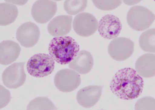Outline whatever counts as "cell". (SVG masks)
Listing matches in <instances>:
<instances>
[{
    "instance_id": "obj_1",
    "label": "cell",
    "mask_w": 155,
    "mask_h": 110,
    "mask_svg": "<svg viewBox=\"0 0 155 110\" xmlns=\"http://www.w3.org/2000/svg\"><path fill=\"white\" fill-rule=\"evenodd\" d=\"M143 80L136 71L130 68L119 70L110 83L113 93L120 99L129 100L137 98L143 91Z\"/></svg>"
},
{
    "instance_id": "obj_2",
    "label": "cell",
    "mask_w": 155,
    "mask_h": 110,
    "mask_svg": "<svg viewBox=\"0 0 155 110\" xmlns=\"http://www.w3.org/2000/svg\"><path fill=\"white\" fill-rule=\"evenodd\" d=\"M49 53L57 63L61 65L69 64L77 55L79 46L70 37H54L49 45Z\"/></svg>"
},
{
    "instance_id": "obj_3",
    "label": "cell",
    "mask_w": 155,
    "mask_h": 110,
    "mask_svg": "<svg viewBox=\"0 0 155 110\" xmlns=\"http://www.w3.org/2000/svg\"><path fill=\"white\" fill-rule=\"evenodd\" d=\"M27 70L31 76L42 78L50 75L54 68V61L51 56L45 53L33 55L28 61Z\"/></svg>"
},
{
    "instance_id": "obj_4",
    "label": "cell",
    "mask_w": 155,
    "mask_h": 110,
    "mask_svg": "<svg viewBox=\"0 0 155 110\" xmlns=\"http://www.w3.org/2000/svg\"><path fill=\"white\" fill-rule=\"evenodd\" d=\"M154 20V13L144 7H132L127 13L128 25L132 29L137 31H142L149 28Z\"/></svg>"
},
{
    "instance_id": "obj_5",
    "label": "cell",
    "mask_w": 155,
    "mask_h": 110,
    "mask_svg": "<svg viewBox=\"0 0 155 110\" xmlns=\"http://www.w3.org/2000/svg\"><path fill=\"white\" fill-rule=\"evenodd\" d=\"M134 44L129 38L117 37L111 42L108 46V52L114 60L122 61L130 58L134 53Z\"/></svg>"
},
{
    "instance_id": "obj_6",
    "label": "cell",
    "mask_w": 155,
    "mask_h": 110,
    "mask_svg": "<svg viewBox=\"0 0 155 110\" xmlns=\"http://www.w3.org/2000/svg\"><path fill=\"white\" fill-rule=\"evenodd\" d=\"M80 75L74 70L64 69L59 71L55 75L54 84L60 91L70 92L76 89L81 83Z\"/></svg>"
},
{
    "instance_id": "obj_7",
    "label": "cell",
    "mask_w": 155,
    "mask_h": 110,
    "mask_svg": "<svg viewBox=\"0 0 155 110\" xmlns=\"http://www.w3.org/2000/svg\"><path fill=\"white\" fill-rule=\"evenodd\" d=\"M25 64V62L14 63L5 69L2 76L5 85L9 88L16 89L24 85L26 78Z\"/></svg>"
},
{
    "instance_id": "obj_8",
    "label": "cell",
    "mask_w": 155,
    "mask_h": 110,
    "mask_svg": "<svg viewBox=\"0 0 155 110\" xmlns=\"http://www.w3.org/2000/svg\"><path fill=\"white\" fill-rule=\"evenodd\" d=\"M73 27L79 36L89 37L97 30L98 22L92 14L82 12L75 16L73 23Z\"/></svg>"
},
{
    "instance_id": "obj_9",
    "label": "cell",
    "mask_w": 155,
    "mask_h": 110,
    "mask_svg": "<svg viewBox=\"0 0 155 110\" xmlns=\"http://www.w3.org/2000/svg\"><path fill=\"white\" fill-rule=\"evenodd\" d=\"M57 10V4L55 2L50 0H39L33 5L31 13L36 22L45 24L54 17Z\"/></svg>"
},
{
    "instance_id": "obj_10",
    "label": "cell",
    "mask_w": 155,
    "mask_h": 110,
    "mask_svg": "<svg viewBox=\"0 0 155 110\" xmlns=\"http://www.w3.org/2000/svg\"><path fill=\"white\" fill-rule=\"evenodd\" d=\"M40 35L39 27L33 23L28 22L23 24L18 28L16 37L22 46L31 48L38 42Z\"/></svg>"
},
{
    "instance_id": "obj_11",
    "label": "cell",
    "mask_w": 155,
    "mask_h": 110,
    "mask_svg": "<svg viewBox=\"0 0 155 110\" xmlns=\"http://www.w3.org/2000/svg\"><path fill=\"white\" fill-rule=\"evenodd\" d=\"M122 28V24L117 17L112 14H107L100 20L98 32L101 37L110 40L119 36Z\"/></svg>"
},
{
    "instance_id": "obj_12",
    "label": "cell",
    "mask_w": 155,
    "mask_h": 110,
    "mask_svg": "<svg viewBox=\"0 0 155 110\" xmlns=\"http://www.w3.org/2000/svg\"><path fill=\"white\" fill-rule=\"evenodd\" d=\"M103 86H87L78 91L77 101L79 105L85 108H90L97 103L102 93Z\"/></svg>"
},
{
    "instance_id": "obj_13",
    "label": "cell",
    "mask_w": 155,
    "mask_h": 110,
    "mask_svg": "<svg viewBox=\"0 0 155 110\" xmlns=\"http://www.w3.org/2000/svg\"><path fill=\"white\" fill-rule=\"evenodd\" d=\"M72 17L69 15H60L52 19L48 26L50 34L54 37L65 36L71 29Z\"/></svg>"
},
{
    "instance_id": "obj_14",
    "label": "cell",
    "mask_w": 155,
    "mask_h": 110,
    "mask_svg": "<svg viewBox=\"0 0 155 110\" xmlns=\"http://www.w3.org/2000/svg\"><path fill=\"white\" fill-rule=\"evenodd\" d=\"M21 51L20 45L12 41H5L0 44V62L7 65L16 61Z\"/></svg>"
},
{
    "instance_id": "obj_15",
    "label": "cell",
    "mask_w": 155,
    "mask_h": 110,
    "mask_svg": "<svg viewBox=\"0 0 155 110\" xmlns=\"http://www.w3.org/2000/svg\"><path fill=\"white\" fill-rule=\"evenodd\" d=\"M93 65L92 55L86 50H82L78 52L76 57L69 64L70 68L81 74L89 73Z\"/></svg>"
},
{
    "instance_id": "obj_16",
    "label": "cell",
    "mask_w": 155,
    "mask_h": 110,
    "mask_svg": "<svg viewBox=\"0 0 155 110\" xmlns=\"http://www.w3.org/2000/svg\"><path fill=\"white\" fill-rule=\"evenodd\" d=\"M155 55L147 53L140 56L136 62V71L140 76L151 78L155 74Z\"/></svg>"
},
{
    "instance_id": "obj_17",
    "label": "cell",
    "mask_w": 155,
    "mask_h": 110,
    "mask_svg": "<svg viewBox=\"0 0 155 110\" xmlns=\"http://www.w3.org/2000/svg\"><path fill=\"white\" fill-rule=\"evenodd\" d=\"M18 14V9L15 5L8 3H2L0 4L1 25L11 24L17 19Z\"/></svg>"
},
{
    "instance_id": "obj_18",
    "label": "cell",
    "mask_w": 155,
    "mask_h": 110,
    "mask_svg": "<svg viewBox=\"0 0 155 110\" xmlns=\"http://www.w3.org/2000/svg\"><path fill=\"white\" fill-rule=\"evenodd\" d=\"M155 36L154 28L149 29L142 33L139 40L140 48L144 51L154 53Z\"/></svg>"
},
{
    "instance_id": "obj_19",
    "label": "cell",
    "mask_w": 155,
    "mask_h": 110,
    "mask_svg": "<svg viewBox=\"0 0 155 110\" xmlns=\"http://www.w3.org/2000/svg\"><path fill=\"white\" fill-rule=\"evenodd\" d=\"M27 110H56L52 102L45 97H37L33 99L28 105Z\"/></svg>"
},
{
    "instance_id": "obj_20",
    "label": "cell",
    "mask_w": 155,
    "mask_h": 110,
    "mask_svg": "<svg viewBox=\"0 0 155 110\" xmlns=\"http://www.w3.org/2000/svg\"><path fill=\"white\" fill-rule=\"evenodd\" d=\"M87 5V0H66L64 3V8L69 14L74 15L84 11Z\"/></svg>"
},
{
    "instance_id": "obj_21",
    "label": "cell",
    "mask_w": 155,
    "mask_h": 110,
    "mask_svg": "<svg viewBox=\"0 0 155 110\" xmlns=\"http://www.w3.org/2000/svg\"><path fill=\"white\" fill-rule=\"evenodd\" d=\"M92 2L97 8L103 11L115 9L122 3L121 0H93Z\"/></svg>"
},
{
    "instance_id": "obj_22",
    "label": "cell",
    "mask_w": 155,
    "mask_h": 110,
    "mask_svg": "<svg viewBox=\"0 0 155 110\" xmlns=\"http://www.w3.org/2000/svg\"><path fill=\"white\" fill-rule=\"evenodd\" d=\"M135 110H155V100L151 97H143L139 99L135 106Z\"/></svg>"
},
{
    "instance_id": "obj_23",
    "label": "cell",
    "mask_w": 155,
    "mask_h": 110,
    "mask_svg": "<svg viewBox=\"0 0 155 110\" xmlns=\"http://www.w3.org/2000/svg\"><path fill=\"white\" fill-rule=\"evenodd\" d=\"M141 2V0L139 1H127V0H124L123 2L127 5H134L137 4L140 2Z\"/></svg>"
}]
</instances>
